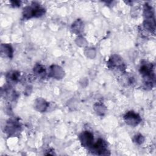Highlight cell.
Segmentation results:
<instances>
[{
  "instance_id": "1",
  "label": "cell",
  "mask_w": 156,
  "mask_h": 156,
  "mask_svg": "<svg viewBox=\"0 0 156 156\" xmlns=\"http://www.w3.org/2000/svg\"><path fill=\"white\" fill-rule=\"evenodd\" d=\"M93 138L92 135L89 132H85L81 136V141L83 142V145L85 146H90L92 144Z\"/></svg>"
}]
</instances>
